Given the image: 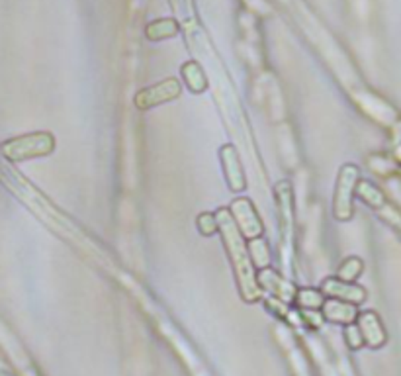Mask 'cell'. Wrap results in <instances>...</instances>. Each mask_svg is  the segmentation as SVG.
Here are the masks:
<instances>
[{"instance_id":"1","label":"cell","mask_w":401,"mask_h":376,"mask_svg":"<svg viewBox=\"0 0 401 376\" xmlns=\"http://www.w3.org/2000/svg\"><path fill=\"white\" fill-rule=\"evenodd\" d=\"M216 218H218V230L221 231L223 243H225L229 257H231L233 266H235L241 296L246 302H253L258 296V285H256V278L253 275V266H251V257H249L245 238L239 233L237 226H235L229 210L221 208V210L216 212Z\"/></svg>"},{"instance_id":"2","label":"cell","mask_w":401,"mask_h":376,"mask_svg":"<svg viewBox=\"0 0 401 376\" xmlns=\"http://www.w3.org/2000/svg\"><path fill=\"white\" fill-rule=\"evenodd\" d=\"M55 147V139L47 131H36V134H26L20 138L8 139L2 145V153L10 161H24V159H34V157H44L51 153Z\"/></svg>"},{"instance_id":"3","label":"cell","mask_w":401,"mask_h":376,"mask_svg":"<svg viewBox=\"0 0 401 376\" xmlns=\"http://www.w3.org/2000/svg\"><path fill=\"white\" fill-rule=\"evenodd\" d=\"M360 179V171L355 165H345L341 169L335 188V200H333V212L335 218L341 221H348L353 218V198L356 194V184Z\"/></svg>"},{"instance_id":"4","label":"cell","mask_w":401,"mask_h":376,"mask_svg":"<svg viewBox=\"0 0 401 376\" xmlns=\"http://www.w3.org/2000/svg\"><path fill=\"white\" fill-rule=\"evenodd\" d=\"M229 214L237 226L239 233L245 239H255L263 235V221L258 220V214H256L255 206L251 200L246 198H237L235 202L231 204Z\"/></svg>"},{"instance_id":"5","label":"cell","mask_w":401,"mask_h":376,"mask_svg":"<svg viewBox=\"0 0 401 376\" xmlns=\"http://www.w3.org/2000/svg\"><path fill=\"white\" fill-rule=\"evenodd\" d=\"M323 296L327 298H335V300H343V302H350L358 306L366 300V290L362 286L355 285V283H343L335 278H325L320 288Z\"/></svg>"},{"instance_id":"6","label":"cell","mask_w":401,"mask_h":376,"mask_svg":"<svg viewBox=\"0 0 401 376\" xmlns=\"http://www.w3.org/2000/svg\"><path fill=\"white\" fill-rule=\"evenodd\" d=\"M256 283H258L261 288H265L266 292L272 294L276 300H282V302H294L296 292H298L292 283L284 280L282 276L270 266H266L256 275Z\"/></svg>"},{"instance_id":"7","label":"cell","mask_w":401,"mask_h":376,"mask_svg":"<svg viewBox=\"0 0 401 376\" xmlns=\"http://www.w3.org/2000/svg\"><path fill=\"white\" fill-rule=\"evenodd\" d=\"M355 323L356 328L360 330V335H362V339H364V345H368V347H382L386 339H388V337H386V331H383L382 321H380V318H378L374 312L358 313Z\"/></svg>"},{"instance_id":"8","label":"cell","mask_w":401,"mask_h":376,"mask_svg":"<svg viewBox=\"0 0 401 376\" xmlns=\"http://www.w3.org/2000/svg\"><path fill=\"white\" fill-rule=\"evenodd\" d=\"M221 165H223V171H225V176H228V183L231 186V190H243L245 188V174H243V165L239 161L237 151L233 145H223L221 151Z\"/></svg>"},{"instance_id":"9","label":"cell","mask_w":401,"mask_h":376,"mask_svg":"<svg viewBox=\"0 0 401 376\" xmlns=\"http://www.w3.org/2000/svg\"><path fill=\"white\" fill-rule=\"evenodd\" d=\"M321 312H323L321 313L323 320L341 323V325H350L358 318V310H356L355 304L335 300V298H325V302L321 306Z\"/></svg>"},{"instance_id":"10","label":"cell","mask_w":401,"mask_h":376,"mask_svg":"<svg viewBox=\"0 0 401 376\" xmlns=\"http://www.w3.org/2000/svg\"><path fill=\"white\" fill-rule=\"evenodd\" d=\"M157 94H151V92L143 91L139 94V98H136V104H139L141 108H151V106H157V104H163L166 101H173L180 94V86L174 83V81H166V83L157 84L155 89H151Z\"/></svg>"},{"instance_id":"11","label":"cell","mask_w":401,"mask_h":376,"mask_svg":"<svg viewBox=\"0 0 401 376\" xmlns=\"http://www.w3.org/2000/svg\"><path fill=\"white\" fill-rule=\"evenodd\" d=\"M294 302L298 304L301 310H320L325 302V296L317 288H300L296 292Z\"/></svg>"},{"instance_id":"12","label":"cell","mask_w":401,"mask_h":376,"mask_svg":"<svg viewBox=\"0 0 401 376\" xmlns=\"http://www.w3.org/2000/svg\"><path fill=\"white\" fill-rule=\"evenodd\" d=\"M362 261L358 257H348L343 261V265L338 268L337 273V278L338 280H343V283H355L356 278L360 276L362 273Z\"/></svg>"},{"instance_id":"13","label":"cell","mask_w":401,"mask_h":376,"mask_svg":"<svg viewBox=\"0 0 401 376\" xmlns=\"http://www.w3.org/2000/svg\"><path fill=\"white\" fill-rule=\"evenodd\" d=\"M196 226H198V230H200L202 235L210 238V235H213V233L218 231V218H216V214L206 212V214H200V216H198Z\"/></svg>"},{"instance_id":"14","label":"cell","mask_w":401,"mask_h":376,"mask_svg":"<svg viewBox=\"0 0 401 376\" xmlns=\"http://www.w3.org/2000/svg\"><path fill=\"white\" fill-rule=\"evenodd\" d=\"M345 341H347V345L350 349H360L364 345V339H362V335H360V330L356 328V323L347 325V330H345Z\"/></svg>"},{"instance_id":"15","label":"cell","mask_w":401,"mask_h":376,"mask_svg":"<svg viewBox=\"0 0 401 376\" xmlns=\"http://www.w3.org/2000/svg\"><path fill=\"white\" fill-rule=\"evenodd\" d=\"M393 163L401 165V141H397V145L393 149Z\"/></svg>"}]
</instances>
